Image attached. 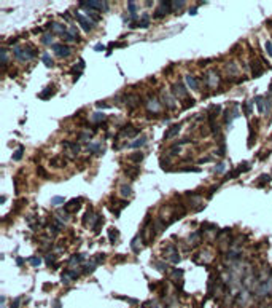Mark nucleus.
<instances>
[{
    "mask_svg": "<svg viewBox=\"0 0 272 308\" xmlns=\"http://www.w3.org/2000/svg\"><path fill=\"white\" fill-rule=\"evenodd\" d=\"M78 5L81 8H92L96 11H107L108 10V2H100V0H80Z\"/></svg>",
    "mask_w": 272,
    "mask_h": 308,
    "instance_id": "nucleus-2",
    "label": "nucleus"
},
{
    "mask_svg": "<svg viewBox=\"0 0 272 308\" xmlns=\"http://www.w3.org/2000/svg\"><path fill=\"white\" fill-rule=\"evenodd\" d=\"M0 54H2V64H3V67H6V62H8V54H6V48H5V46H2Z\"/></svg>",
    "mask_w": 272,
    "mask_h": 308,
    "instance_id": "nucleus-32",
    "label": "nucleus"
},
{
    "mask_svg": "<svg viewBox=\"0 0 272 308\" xmlns=\"http://www.w3.org/2000/svg\"><path fill=\"white\" fill-rule=\"evenodd\" d=\"M54 308H61V302H59V300L54 302Z\"/></svg>",
    "mask_w": 272,
    "mask_h": 308,
    "instance_id": "nucleus-61",
    "label": "nucleus"
},
{
    "mask_svg": "<svg viewBox=\"0 0 272 308\" xmlns=\"http://www.w3.org/2000/svg\"><path fill=\"white\" fill-rule=\"evenodd\" d=\"M129 160L134 161V163H140V161L143 160V153H142V152H137V153H134V155L129 157Z\"/></svg>",
    "mask_w": 272,
    "mask_h": 308,
    "instance_id": "nucleus-30",
    "label": "nucleus"
},
{
    "mask_svg": "<svg viewBox=\"0 0 272 308\" xmlns=\"http://www.w3.org/2000/svg\"><path fill=\"white\" fill-rule=\"evenodd\" d=\"M120 299H123V300H126V302L132 303V305H135V303H137V300L135 299H131V297H120Z\"/></svg>",
    "mask_w": 272,
    "mask_h": 308,
    "instance_id": "nucleus-54",
    "label": "nucleus"
},
{
    "mask_svg": "<svg viewBox=\"0 0 272 308\" xmlns=\"http://www.w3.org/2000/svg\"><path fill=\"white\" fill-rule=\"evenodd\" d=\"M224 169H226V164H224V163H218L215 166V172H216V174H223Z\"/></svg>",
    "mask_w": 272,
    "mask_h": 308,
    "instance_id": "nucleus-37",
    "label": "nucleus"
},
{
    "mask_svg": "<svg viewBox=\"0 0 272 308\" xmlns=\"http://www.w3.org/2000/svg\"><path fill=\"white\" fill-rule=\"evenodd\" d=\"M266 51L269 56H272V42H266Z\"/></svg>",
    "mask_w": 272,
    "mask_h": 308,
    "instance_id": "nucleus-51",
    "label": "nucleus"
},
{
    "mask_svg": "<svg viewBox=\"0 0 272 308\" xmlns=\"http://www.w3.org/2000/svg\"><path fill=\"white\" fill-rule=\"evenodd\" d=\"M78 208H80V200H77V198H73V200H70L69 203L65 204V211H78Z\"/></svg>",
    "mask_w": 272,
    "mask_h": 308,
    "instance_id": "nucleus-12",
    "label": "nucleus"
},
{
    "mask_svg": "<svg viewBox=\"0 0 272 308\" xmlns=\"http://www.w3.org/2000/svg\"><path fill=\"white\" fill-rule=\"evenodd\" d=\"M251 72H253V77H261L264 69L261 67V64H259L258 61H255V62H251Z\"/></svg>",
    "mask_w": 272,
    "mask_h": 308,
    "instance_id": "nucleus-11",
    "label": "nucleus"
},
{
    "mask_svg": "<svg viewBox=\"0 0 272 308\" xmlns=\"http://www.w3.org/2000/svg\"><path fill=\"white\" fill-rule=\"evenodd\" d=\"M127 8H129V11L132 13V18H135V10H137L135 3H134V2H129V3H127Z\"/></svg>",
    "mask_w": 272,
    "mask_h": 308,
    "instance_id": "nucleus-42",
    "label": "nucleus"
},
{
    "mask_svg": "<svg viewBox=\"0 0 272 308\" xmlns=\"http://www.w3.org/2000/svg\"><path fill=\"white\" fill-rule=\"evenodd\" d=\"M180 172H200V169L194 166H185V168H180Z\"/></svg>",
    "mask_w": 272,
    "mask_h": 308,
    "instance_id": "nucleus-34",
    "label": "nucleus"
},
{
    "mask_svg": "<svg viewBox=\"0 0 272 308\" xmlns=\"http://www.w3.org/2000/svg\"><path fill=\"white\" fill-rule=\"evenodd\" d=\"M208 161H210V158H208V157H205V158L199 160V164H202V163H208Z\"/></svg>",
    "mask_w": 272,
    "mask_h": 308,
    "instance_id": "nucleus-59",
    "label": "nucleus"
},
{
    "mask_svg": "<svg viewBox=\"0 0 272 308\" xmlns=\"http://www.w3.org/2000/svg\"><path fill=\"white\" fill-rule=\"evenodd\" d=\"M199 239V233H191V236H190V241L191 243H196Z\"/></svg>",
    "mask_w": 272,
    "mask_h": 308,
    "instance_id": "nucleus-53",
    "label": "nucleus"
},
{
    "mask_svg": "<svg viewBox=\"0 0 272 308\" xmlns=\"http://www.w3.org/2000/svg\"><path fill=\"white\" fill-rule=\"evenodd\" d=\"M132 193V188H131V185H127V184H124V185H121V196H129Z\"/></svg>",
    "mask_w": 272,
    "mask_h": 308,
    "instance_id": "nucleus-29",
    "label": "nucleus"
},
{
    "mask_svg": "<svg viewBox=\"0 0 272 308\" xmlns=\"http://www.w3.org/2000/svg\"><path fill=\"white\" fill-rule=\"evenodd\" d=\"M207 78H208V82H207L208 86H216V85H218V77H216V74L207 72Z\"/></svg>",
    "mask_w": 272,
    "mask_h": 308,
    "instance_id": "nucleus-17",
    "label": "nucleus"
},
{
    "mask_svg": "<svg viewBox=\"0 0 272 308\" xmlns=\"http://www.w3.org/2000/svg\"><path fill=\"white\" fill-rule=\"evenodd\" d=\"M132 171H134V169H126V176H129L131 179H135L139 172H132Z\"/></svg>",
    "mask_w": 272,
    "mask_h": 308,
    "instance_id": "nucleus-45",
    "label": "nucleus"
},
{
    "mask_svg": "<svg viewBox=\"0 0 272 308\" xmlns=\"http://www.w3.org/2000/svg\"><path fill=\"white\" fill-rule=\"evenodd\" d=\"M267 182H271V176L269 174H261L258 177V180H256V184H258L259 187H263V185L267 184Z\"/></svg>",
    "mask_w": 272,
    "mask_h": 308,
    "instance_id": "nucleus-24",
    "label": "nucleus"
},
{
    "mask_svg": "<svg viewBox=\"0 0 272 308\" xmlns=\"http://www.w3.org/2000/svg\"><path fill=\"white\" fill-rule=\"evenodd\" d=\"M148 26H150V16L145 14V16L142 18V21H139V27H148Z\"/></svg>",
    "mask_w": 272,
    "mask_h": 308,
    "instance_id": "nucleus-36",
    "label": "nucleus"
},
{
    "mask_svg": "<svg viewBox=\"0 0 272 308\" xmlns=\"http://www.w3.org/2000/svg\"><path fill=\"white\" fill-rule=\"evenodd\" d=\"M42 61H43V64H45L46 67H53V66H54V62H53V59L49 58V54H43V56H42Z\"/></svg>",
    "mask_w": 272,
    "mask_h": 308,
    "instance_id": "nucleus-31",
    "label": "nucleus"
},
{
    "mask_svg": "<svg viewBox=\"0 0 272 308\" xmlns=\"http://www.w3.org/2000/svg\"><path fill=\"white\" fill-rule=\"evenodd\" d=\"M94 51H105V45H96L94 46Z\"/></svg>",
    "mask_w": 272,
    "mask_h": 308,
    "instance_id": "nucleus-56",
    "label": "nucleus"
},
{
    "mask_svg": "<svg viewBox=\"0 0 272 308\" xmlns=\"http://www.w3.org/2000/svg\"><path fill=\"white\" fill-rule=\"evenodd\" d=\"M48 26H49V27H53V29L56 30L57 34H61V35L65 32V27L62 26V24H57V22H51V24H48Z\"/></svg>",
    "mask_w": 272,
    "mask_h": 308,
    "instance_id": "nucleus-27",
    "label": "nucleus"
},
{
    "mask_svg": "<svg viewBox=\"0 0 272 308\" xmlns=\"http://www.w3.org/2000/svg\"><path fill=\"white\" fill-rule=\"evenodd\" d=\"M243 112H245V115H250L251 113V102H245L243 104Z\"/></svg>",
    "mask_w": 272,
    "mask_h": 308,
    "instance_id": "nucleus-43",
    "label": "nucleus"
},
{
    "mask_svg": "<svg viewBox=\"0 0 272 308\" xmlns=\"http://www.w3.org/2000/svg\"><path fill=\"white\" fill-rule=\"evenodd\" d=\"M180 129H181V125L178 123V125H173V126H170V128L167 129V133L164 134V139H172V137H175L177 134L180 133Z\"/></svg>",
    "mask_w": 272,
    "mask_h": 308,
    "instance_id": "nucleus-9",
    "label": "nucleus"
},
{
    "mask_svg": "<svg viewBox=\"0 0 272 308\" xmlns=\"http://www.w3.org/2000/svg\"><path fill=\"white\" fill-rule=\"evenodd\" d=\"M19 303H21V297L14 299V302H11V307L10 308H19Z\"/></svg>",
    "mask_w": 272,
    "mask_h": 308,
    "instance_id": "nucleus-50",
    "label": "nucleus"
},
{
    "mask_svg": "<svg viewBox=\"0 0 272 308\" xmlns=\"http://www.w3.org/2000/svg\"><path fill=\"white\" fill-rule=\"evenodd\" d=\"M61 37L64 38L65 42H73V40H77V38H78V37H75V35H73L72 32H70V30H65V32L61 35Z\"/></svg>",
    "mask_w": 272,
    "mask_h": 308,
    "instance_id": "nucleus-28",
    "label": "nucleus"
},
{
    "mask_svg": "<svg viewBox=\"0 0 272 308\" xmlns=\"http://www.w3.org/2000/svg\"><path fill=\"white\" fill-rule=\"evenodd\" d=\"M140 238H142V236H140V235H137L135 238H134L132 241H131V247H132V251L135 252V254H139V252H140V249H142V247L139 246V243H140Z\"/></svg>",
    "mask_w": 272,
    "mask_h": 308,
    "instance_id": "nucleus-16",
    "label": "nucleus"
},
{
    "mask_svg": "<svg viewBox=\"0 0 272 308\" xmlns=\"http://www.w3.org/2000/svg\"><path fill=\"white\" fill-rule=\"evenodd\" d=\"M51 48H53L54 53H56L57 56H61V58H67L70 54V48L67 45H64V43H53Z\"/></svg>",
    "mask_w": 272,
    "mask_h": 308,
    "instance_id": "nucleus-4",
    "label": "nucleus"
},
{
    "mask_svg": "<svg viewBox=\"0 0 272 308\" xmlns=\"http://www.w3.org/2000/svg\"><path fill=\"white\" fill-rule=\"evenodd\" d=\"M51 96H53V88H51V86H46V88L43 89L40 94H38V97H40V99H49Z\"/></svg>",
    "mask_w": 272,
    "mask_h": 308,
    "instance_id": "nucleus-20",
    "label": "nucleus"
},
{
    "mask_svg": "<svg viewBox=\"0 0 272 308\" xmlns=\"http://www.w3.org/2000/svg\"><path fill=\"white\" fill-rule=\"evenodd\" d=\"M228 72H229L231 75H235V74L239 72V70H237V66H235V64H231V66H228Z\"/></svg>",
    "mask_w": 272,
    "mask_h": 308,
    "instance_id": "nucleus-44",
    "label": "nucleus"
},
{
    "mask_svg": "<svg viewBox=\"0 0 272 308\" xmlns=\"http://www.w3.org/2000/svg\"><path fill=\"white\" fill-rule=\"evenodd\" d=\"M102 225H104V217H102V216H97L96 222H94V225H92V227H91V228H92V230L96 232V233H99Z\"/></svg>",
    "mask_w": 272,
    "mask_h": 308,
    "instance_id": "nucleus-21",
    "label": "nucleus"
},
{
    "mask_svg": "<svg viewBox=\"0 0 272 308\" xmlns=\"http://www.w3.org/2000/svg\"><path fill=\"white\" fill-rule=\"evenodd\" d=\"M172 91L175 96H180L181 99H185L186 97V88H185V85L181 83V82H178V83H175V85H172Z\"/></svg>",
    "mask_w": 272,
    "mask_h": 308,
    "instance_id": "nucleus-8",
    "label": "nucleus"
},
{
    "mask_svg": "<svg viewBox=\"0 0 272 308\" xmlns=\"http://www.w3.org/2000/svg\"><path fill=\"white\" fill-rule=\"evenodd\" d=\"M51 42H53V34L48 32V34H45L42 37V43H43V45H51Z\"/></svg>",
    "mask_w": 272,
    "mask_h": 308,
    "instance_id": "nucleus-33",
    "label": "nucleus"
},
{
    "mask_svg": "<svg viewBox=\"0 0 272 308\" xmlns=\"http://www.w3.org/2000/svg\"><path fill=\"white\" fill-rule=\"evenodd\" d=\"M13 54L16 56L18 61H30V59H34L37 56V51L34 48H30V46H26V48H22V46H14Z\"/></svg>",
    "mask_w": 272,
    "mask_h": 308,
    "instance_id": "nucleus-1",
    "label": "nucleus"
},
{
    "mask_svg": "<svg viewBox=\"0 0 272 308\" xmlns=\"http://www.w3.org/2000/svg\"><path fill=\"white\" fill-rule=\"evenodd\" d=\"M89 137H91V134H88V133H81V134H80V141L89 139Z\"/></svg>",
    "mask_w": 272,
    "mask_h": 308,
    "instance_id": "nucleus-55",
    "label": "nucleus"
},
{
    "mask_svg": "<svg viewBox=\"0 0 272 308\" xmlns=\"http://www.w3.org/2000/svg\"><path fill=\"white\" fill-rule=\"evenodd\" d=\"M137 101L139 99H137V96H134V94H129V96L126 97V104L131 105V109H134L137 105Z\"/></svg>",
    "mask_w": 272,
    "mask_h": 308,
    "instance_id": "nucleus-26",
    "label": "nucleus"
},
{
    "mask_svg": "<svg viewBox=\"0 0 272 308\" xmlns=\"http://www.w3.org/2000/svg\"><path fill=\"white\" fill-rule=\"evenodd\" d=\"M64 203V196H54L53 200H51V204H54V206H56V204H62Z\"/></svg>",
    "mask_w": 272,
    "mask_h": 308,
    "instance_id": "nucleus-41",
    "label": "nucleus"
},
{
    "mask_svg": "<svg viewBox=\"0 0 272 308\" xmlns=\"http://www.w3.org/2000/svg\"><path fill=\"white\" fill-rule=\"evenodd\" d=\"M45 260H46V265L51 267V265L54 263V260H56V257H54V254H48V255L45 257Z\"/></svg>",
    "mask_w": 272,
    "mask_h": 308,
    "instance_id": "nucleus-40",
    "label": "nucleus"
},
{
    "mask_svg": "<svg viewBox=\"0 0 272 308\" xmlns=\"http://www.w3.org/2000/svg\"><path fill=\"white\" fill-rule=\"evenodd\" d=\"M29 263H30L32 267H38V265H42V259L37 257V255H34V257L29 259Z\"/></svg>",
    "mask_w": 272,
    "mask_h": 308,
    "instance_id": "nucleus-35",
    "label": "nucleus"
},
{
    "mask_svg": "<svg viewBox=\"0 0 272 308\" xmlns=\"http://www.w3.org/2000/svg\"><path fill=\"white\" fill-rule=\"evenodd\" d=\"M147 144V136H142V137H139V139H135L132 142L129 147H132V149H140V147H143V145Z\"/></svg>",
    "mask_w": 272,
    "mask_h": 308,
    "instance_id": "nucleus-15",
    "label": "nucleus"
},
{
    "mask_svg": "<svg viewBox=\"0 0 272 308\" xmlns=\"http://www.w3.org/2000/svg\"><path fill=\"white\" fill-rule=\"evenodd\" d=\"M170 11H172V2H161L159 3V8L153 13V18L161 19V18H164L167 13H170Z\"/></svg>",
    "mask_w": 272,
    "mask_h": 308,
    "instance_id": "nucleus-3",
    "label": "nucleus"
},
{
    "mask_svg": "<svg viewBox=\"0 0 272 308\" xmlns=\"http://www.w3.org/2000/svg\"><path fill=\"white\" fill-rule=\"evenodd\" d=\"M185 82H186V85L190 86L191 89H194V91L199 88V86H198V82H196V78L193 77V75H186V77H185Z\"/></svg>",
    "mask_w": 272,
    "mask_h": 308,
    "instance_id": "nucleus-14",
    "label": "nucleus"
},
{
    "mask_svg": "<svg viewBox=\"0 0 272 308\" xmlns=\"http://www.w3.org/2000/svg\"><path fill=\"white\" fill-rule=\"evenodd\" d=\"M97 265H99V263H97L96 260H89L88 263H84V265H83V273H86V275L92 273V271L96 270Z\"/></svg>",
    "mask_w": 272,
    "mask_h": 308,
    "instance_id": "nucleus-10",
    "label": "nucleus"
},
{
    "mask_svg": "<svg viewBox=\"0 0 272 308\" xmlns=\"http://www.w3.org/2000/svg\"><path fill=\"white\" fill-rule=\"evenodd\" d=\"M75 18H77V21L81 24V27H83V30H84V32H89V30L94 27V22H91L89 19H86V16H83L81 13H77V14H75Z\"/></svg>",
    "mask_w": 272,
    "mask_h": 308,
    "instance_id": "nucleus-5",
    "label": "nucleus"
},
{
    "mask_svg": "<svg viewBox=\"0 0 272 308\" xmlns=\"http://www.w3.org/2000/svg\"><path fill=\"white\" fill-rule=\"evenodd\" d=\"M104 259H105V254H97L94 260H96L97 263H100V262H104Z\"/></svg>",
    "mask_w": 272,
    "mask_h": 308,
    "instance_id": "nucleus-52",
    "label": "nucleus"
},
{
    "mask_svg": "<svg viewBox=\"0 0 272 308\" xmlns=\"http://www.w3.org/2000/svg\"><path fill=\"white\" fill-rule=\"evenodd\" d=\"M65 163H62V161H59L57 158H53L51 160V166H64Z\"/></svg>",
    "mask_w": 272,
    "mask_h": 308,
    "instance_id": "nucleus-46",
    "label": "nucleus"
},
{
    "mask_svg": "<svg viewBox=\"0 0 272 308\" xmlns=\"http://www.w3.org/2000/svg\"><path fill=\"white\" fill-rule=\"evenodd\" d=\"M156 308H157V307H156Z\"/></svg>",
    "mask_w": 272,
    "mask_h": 308,
    "instance_id": "nucleus-62",
    "label": "nucleus"
},
{
    "mask_svg": "<svg viewBox=\"0 0 272 308\" xmlns=\"http://www.w3.org/2000/svg\"><path fill=\"white\" fill-rule=\"evenodd\" d=\"M162 101H164L165 105H169V109H173V107H175V101H173L172 97H170V94H169V93H164V94H162Z\"/></svg>",
    "mask_w": 272,
    "mask_h": 308,
    "instance_id": "nucleus-19",
    "label": "nucleus"
},
{
    "mask_svg": "<svg viewBox=\"0 0 272 308\" xmlns=\"http://www.w3.org/2000/svg\"><path fill=\"white\" fill-rule=\"evenodd\" d=\"M164 251L167 252V255H169V260H170L172 263H178L181 257H180V254H178V251L175 249L173 246H165L164 247Z\"/></svg>",
    "mask_w": 272,
    "mask_h": 308,
    "instance_id": "nucleus-6",
    "label": "nucleus"
},
{
    "mask_svg": "<svg viewBox=\"0 0 272 308\" xmlns=\"http://www.w3.org/2000/svg\"><path fill=\"white\" fill-rule=\"evenodd\" d=\"M86 149H88V152L92 153V155H94V153H100V152H102V144H99V142L88 144V147H86Z\"/></svg>",
    "mask_w": 272,
    "mask_h": 308,
    "instance_id": "nucleus-13",
    "label": "nucleus"
},
{
    "mask_svg": "<svg viewBox=\"0 0 272 308\" xmlns=\"http://www.w3.org/2000/svg\"><path fill=\"white\" fill-rule=\"evenodd\" d=\"M185 5V0H180V2H172V10H181Z\"/></svg>",
    "mask_w": 272,
    "mask_h": 308,
    "instance_id": "nucleus-38",
    "label": "nucleus"
},
{
    "mask_svg": "<svg viewBox=\"0 0 272 308\" xmlns=\"http://www.w3.org/2000/svg\"><path fill=\"white\" fill-rule=\"evenodd\" d=\"M178 152H180V145H173L170 149V152H169V155H177Z\"/></svg>",
    "mask_w": 272,
    "mask_h": 308,
    "instance_id": "nucleus-47",
    "label": "nucleus"
},
{
    "mask_svg": "<svg viewBox=\"0 0 272 308\" xmlns=\"http://www.w3.org/2000/svg\"><path fill=\"white\" fill-rule=\"evenodd\" d=\"M97 107H100V109H108V105L105 104V102H100V101H99V102H97Z\"/></svg>",
    "mask_w": 272,
    "mask_h": 308,
    "instance_id": "nucleus-57",
    "label": "nucleus"
},
{
    "mask_svg": "<svg viewBox=\"0 0 272 308\" xmlns=\"http://www.w3.org/2000/svg\"><path fill=\"white\" fill-rule=\"evenodd\" d=\"M57 216L61 217V219H64V220H69V214H67V211H59Z\"/></svg>",
    "mask_w": 272,
    "mask_h": 308,
    "instance_id": "nucleus-49",
    "label": "nucleus"
},
{
    "mask_svg": "<svg viewBox=\"0 0 272 308\" xmlns=\"http://www.w3.org/2000/svg\"><path fill=\"white\" fill-rule=\"evenodd\" d=\"M255 102L258 104L259 113H264V112H266V104H264V97H263V96H256V97H255Z\"/></svg>",
    "mask_w": 272,
    "mask_h": 308,
    "instance_id": "nucleus-18",
    "label": "nucleus"
},
{
    "mask_svg": "<svg viewBox=\"0 0 272 308\" xmlns=\"http://www.w3.org/2000/svg\"><path fill=\"white\" fill-rule=\"evenodd\" d=\"M81 259H84V255H83V254H77V255H72V257H70V260H69V265H70V267H73L75 263H80V262H83Z\"/></svg>",
    "mask_w": 272,
    "mask_h": 308,
    "instance_id": "nucleus-23",
    "label": "nucleus"
},
{
    "mask_svg": "<svg viewBox=\"0 0 272 308\" xmlns=\"http://www.w3.org/2000/svg\"><path fill=\"white\" fill-rule=\"evenodd\" d=\"M118 236H120V232H118L116 228H110V230H108V239H110V243L118 241Z\"/></svg>",
    "mask_w": 272,
    "mask_h": 308,
    "instance_id": "nucleus-22",
    "label": "nucleus"
},
{
    "mask_svg": "<svg viewBox=\"0 0 272 308\" xmlns=\"http://www.w3.org/2000/svg\"><path fill=\"white\" fill-rule=\"evenodd\" d=\"M147 110L150 113H157V112H161V104H159V101L156 99V97H148V101H147Z\"/></svg>",
    "mask_w": 272,
    "mask_h": 308,
    "instance_id": "nucleus-7",
    "label": "nucleus"
},
{
    "mask_svg": "<svg viewBox=\"0 0 272 308\" xmlns=\"http://www.w3.org/2000/svg\"><path fill=\"white\" fill-rule=\"evenodd\" d=\"M22 263H24V259H21V257H16V265H19V267H21Z\"/></svg>",
    "mask_w": 272,
    "mask_h": 308,
    "instance_id": "nucleus-58",
    "label": "nucleus"
},
{
    "mask_svg": "<svg viewBox=\"0 0 272 308\" xmlns=\"http://www.w3.org/2000/svg\"><path fill=\"white\" fill-rule=\"evenodd\" d=\"M102 120H105V117H104V113H100V112H96L92 115V121H97V123H99V121H102Z\"/></svg>",
    "mask_w": 272,
    "mask_h": 308,
    "instance_id": "nucleus-39",
    "label": "nucleus"
},
{
    "mask_svg": "<svg viewBox=\"0 0 272 308\" xmlns=\"http://www.w3.org/2000/svg\"><path fill=\"white\" fill-rule=\"evenodd\" d=\"M196 13H198V6H194V8L190 10V14H196Z\"/></svg>",
    "mask_w": 272,
    "mask_h": 308,
    "instance_id": "nucleus-60",
    "label": "nucleus"
},
{
    "mask_svg": "<svg viewBox=\"0 0 272 308\" xmlns=\"http://www.w3.org/2000/svg\"><path fill=\"white\" fill-rule=\"evenodd\" d=\"M22 155H24V147H22V145H19V147L16 149V152L13 153V160L14 161H19L22 158Z\"/></svg>",
    "mask_w": 272,
    "mask_h": 308,
    "instance_id": "nucleus-25",
    "label": "nucleus"
},
{
    "mask_svg": "<svg viewBox=\"0 0 272 308\" xmlns=\"http://www.w3.org/2000/svg\"><path fill=\"white\" fill-rule=\"evenodd\" d=\"M37 174L40 176V177H43V179H46V177H48V174L45 172V169H43V168H38L37 169Z\"/></svg>",
    "mask_w": 272,
    "mask_h": 308,
    "instance_id": "nucleus-48",
    "label": "nucleus"
}]
</instances>
